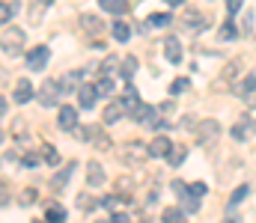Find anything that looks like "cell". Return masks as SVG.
Here are the masks:
<instances>
[{
	"label": "cell",
	"mask_w": 256,
	"mask_h": 223,
	"mask_svg": "<svg viewBox=\"0 0 256 223\" xmlns=\"http://www.w3.org/2000/svg\"><path fill=\"white\" fill-rule=\"evenodd\" d=\"M236 89H238V95H244V98H250V95L256 92V74H248V77H244V80H242V83H238Z\"/></svg>",
	"instance_id": "cell-21"
},
{
	"label": "cell",
	"mask_w": 256,
	"mask_h": 223,
	"mask_svg": "<svg viewBox=\"0 0 256 223\" xmlns=\"http://www.w3.org/2000/svg\"><path fill=\"white\" fill-rule=\"evenodd\" d=\"M114 92V80L110 77H98L96 80V95H110Z\"/></svg>",
	"instance_id": "cell-26"
},
{
	"label": "cell",
	"mask_w": 256,
	"mask_h": 223,
	"mask_svg": "<svg viewBox=\"0 0 256 223\" xmlns=\"http://www.w3.org/2000/svg\"><path fill=\"white\" fill-rule=\"evenodd\" d=\"M218 36H220L224 42H230V39H236V36H238V30H236V24H232V21H226V24L218 30Z\"/></svg>",
	"instance_id": "cell-28"
},
{
	"label": "cell",
	"mask_w": 256,
	"mask_h": 223,
	"mask_svg": "<svg viewBox=\"0 0 256 223\" xmlns=\"http://www.w3.org/2000/svg\"><path fill=\"white\" fill-rule=\"evenodd\" d=\"M185 146H176L173 143V149H170V155H167V161H170V167H182V161H185Z\"/></svg>",
	"instance_id": "cell-23"
},
{
	"label": "cell",
	"mask_w": 256,
	"mask_h": 223,
	"mask_svg": "<svg viewBox=\"0 0 256 223\" xmlns=\"http://www.w3.org/2000/svg\"><path fill=\"white\" fill-rule=\"evenodd\" d=\"M45 221L48 223H66V209L57 206V203H51V206L45 209Z\"/></svg>",
	"instance_id": "cell-18"
},
{
	"label": "cell",
	"mask_w": 256,
	"mask_h": 223,
	"mask_svg": "<svg viewBox=\"0 0 256 223\" xmlns=\"http://www.w3.org/2000/svg\"><path fill=\"white\" fill-rule=\"evenodd\" d=\"M191 86V80L188 77H179V80H173V86H170V95H179V92H185Z\"/></svg>",
	"instance_id": "cell-32"
},
{
	"label": "cell",
	"mask_w": 256,
	"mask_h": 223,
	"mask_svg": "<svg viewBox=\"0 0 256 223\" xmlns=\"http://www.w3.org/2000/svg\"><path fill=\"white\" fill-rule=\"evenodd\" d=\"M33 95H36V89H33V83H30L27 77H21V80L15 83V101H18V104H27V101H30Z\"/></svg>",
	"instance_id": "cell-9"
},
{
	"label": "cell",
	"mask_w": 256,
	"mask_h": 223,
	"mask_svg": "<svg viewBox=\"0 0 256 223\" xmlns=\"http://www.w3.org/2000/svg\"><path fill=\"white\" fill-rule=\"evenodd\" d=\"M242 3H244V0H226V12H230V15H236V12L242 9Z\"/></svg>",
	"instance_id": "cell-38"
},
{
	"label": "cell",
	"mask_w": 256,
	"mask_h": 223,
	"mask_svg": "<svg viewBox=\"0 0 256 223\" xmlns=\"http://www.w3.org/2000/svg\"><path fill=\"white\" fill-rule=\"evenodd\" d=\"M122 107H126V113H131V116H134V113L140 110V98H137V92H134L131 86H128L126 95H122Z\"/></svg>",
	"instance_id": "cell-17"
},
{
	"label": "cell",
	"mask_w": 256,
	"mask_h": 223,
	"mask_svg": "<svg viewBox=\"0 0 256 223\" xmlns=\"http://www.w3.org/2000/svg\"><path fill=\"white\" fill-rule=\"evenodd\" d=\"M230 223H232V221H230Z\"/></svg>",
	"instance_id": "cell-45"
},
{
	"label": "cell",
	"mask_w": 256,
	"mask_h": 223,
	"mask_svg": "<svg viewBox=\"0 0 256 223\" xmlns=\"http://www.w3.org/2000/svg\"><path fill=\"white\" fill-rule=\"evenodd\" d=\"M74 167H78L74 161H72V164H66L63 170H60V173H57V176L51 179V188H54V191H63L66 185H68V179H72V173H74Z\"/></svg>",
	"instance_id": "cell-13"
},
{
	"label": "cell",
	"mask_w": 256,
	"mask_h": 223,
	"mask_svg": "<svg viewBox=\"0 0 256 223\" xmlns=\"http://www.w3.org/2000/svg\"><path fill=\"white\" fill-rule=\"evenodd\" d=\"M78 101H80V107H92L96 104V86H80L78 89Z\"/></svg>",
	"instance_id": "cell-19"
},
{
	"label": "cell",
	"mask_w": 256,
	"mask_h": 223,
	"mask_svg": "<svg viewBox=\"0 0 256 223\" xmlns=\"http://www.w3.org/2000/svg\"><path fill=\"white\" fill-rule=\"evenodd\" d=\"M36 197H39V194H36L33 188H27V191L21 194V203H24V206H30V203H36Z\"/></svg>",
	"instance_id": "cell-36"
},
{
	"label": "cell",
	"mask_w": 256,
	"mask_h": 223,
	"mask_svg": "<svg viewBox=\"0 0 256 223\" xmlns=\"http://www.w3.org/2000/svg\"><path fill=\"white\" fill-rule=\"evenodd\" d=\"M80 30L86 33V36H98L102 39V33H104V21L98 18V15H80Z\"/></svg>",
	"instance_id": "cell-5"
},
{
	"label": "cell",
	"mask_w": 256,
	"mask_h": 223,
	"mask_svg": "<svg viewBox=\"0 0 256 223\" xmlns=\"http://www.w3.org/2000/svg\"><path fill=\"white\" fill-rule=\"evenodd\" d=\"M167 6H182V0H164Z\"/></svg>",
	"instance_id": "cell-42"
},
{
	"label": "cell",
	"mask_w": 256,
	"mask_h": 223,
	"mask_svg": "<svg viewBox=\"0 0 256 223\" xmlns=\"http://www.w3.org/2000/svg\"><path fill=\"white\" fill-rule=\"evenodd\" d=\"M164 57H167L170 63H179V60H182V45H179L176 36H170V39L164 42Z\"/></svg>",
	"instance_id": "cell-15"
},
{
	"label": "cell",
	"mask_w": 256,
	"mask_h": 223,
	"mask_svg": "<svg viewBox=\"0 0 256 223\" xmlns=\"http://www.w3.org/2000/svg\"><path fill=\"white\" fill-rule=\"evenodd\" d=\"M21 164H24V167H36V164H39V158H36V155H24V158H21Z\"/></svg>",
	"instance_id": "cell-39"
},
{
	"label": "cell",
	"mask_w": 256,
	"mask_h": 223,
	"mask_svg": "<svg viewBox=\"0 0 256 223\" xmlns=\"http://www.w3.org/2000/svg\"><path fill=\"white\" fill-rule=\"evenodd\" d=\"M149 24H152V27H167V24H173V21H170V15L158 12V15H149Z\"/></svg>",
	"instance_id": "cell-31"
},
{
	"label": "cell",
	"mask_w": 256,
	"mask_h": 223,
	"mask_svg": "<svg viewBox=\"0 0 256 223\" xmlns=\"http://www.w3.org/2000/svg\"><path fill=\"white\" fill-rule=\"evenodd\" d=\"M238 69H242V60H232V63L224 69V80H232V77L238 74Z\"/></svg>",
	"instance_id": "cell-34"
},
{
	"label": "cell",
	"mask_w": 256,
	"mask_h": 223,
	"mask_svg": "<svg viewBox=\"0 0 256 223\" xmlns=\"http://www.w3.org/2000/svg\"><path fill=\"white\" fill-rule=\"evenodd\" d=\"M48 6H51V0H36V3L30 6V12H27V18H30V24H42V18H45V12H48Z\"/></svg>",
	"instance_id": "cell-16"
},
{
	"label": "cell",
	"mask_w": 256,
	"mask_h": 223,
	"mask_svg": "<svg viewBox=\"0 0 256 223\" xmlns=\"http://www.w3.org/2000/svg\"><path fill=\"white\" fill-rule=\"evenodd\" d=\"M110 223H128V218H126V215H122V212H116V215L110 218Z\"/></svg>",
	"instance_id": "cell-40"
},
{
	"label": "cell",
	"mask_w": 256,
	"mask_h": 223,
	"mask_svg": "<svg viewBox=\"0 0 256 223\" xmlns=\"http://www.w3.org/2000/svg\"><path fill=\"white\" fill-rule=\"evenodd\" d=\"M170 149H173V143H170L167 137H155V140L149 143V158H167Z\"/></svg>",
	"instance_id": "cell-12"
},
{
	"label": "cell",
	"mask_w": 256,
	"mask_h": 223,
	"mask_svg": "<svg viewBox=\"0 0 256 223\" xmlns=\"http://www.w3.org/2000/svg\"><path fill=\"white\" fill-rule=\"evenodd\" d=\"M63 95V89H60V83L57 80H45L42 83V89H39V101L45 104V107H51V104H57V98Z\"/></svg>",
	"instance_id": "cell-4"
},
{
	"label": "cell",
	"mask_w": 256,
	"mask_h": 223,
	"mask_svg": "<svg viewBox=\"0 0 256 223\" xmlns=\"http://www.w3.org/2000/svg\"><path fill=\"white\" fill-rule=\"evenodd\" d=\"M110 30H114V39L116 42H128V36H131V27H128L126 21H114Z\"/></svg>",
	"instance_id": "cell-22"
},
{
	"label": "cell",
	"mask_w": 256,
	"mask_h": 223,
	"mask_svg": "<svg viewBox=\"0 0 256 223\" xmlns=\"http://www.w3.org/2000/svg\"><path fill=\"white\" fill-rule=\"evenodd\" d=\"M146 158H149V146H146V143H140V140H131V143H126V146H122V161H126V164H131V167L143 164Z\"/></svg>",
	"instance_id": "cell-2"
},
{
	"label": "cell",
	"mask_w": 256,
	"mask_h": 223,
	"mask_svg": "<svg viewBox=\"0 0 256 223\" xmlns=\"http://www.w3.org/2000/svg\"><path fill=\"white\" fill-rule=\"evenodd\" d=\"M3 113H6V98L0 95V116H3Z\"/></svg>",
	"instance_id": "cell-41"
},
{
	"label": "cell",
	"mask_w": 256,
	"mask_h": 223,
	"mask_svg": "<svg viewBox=\"0 0 256 223\" xmlns=\"http://www.w3.org/2000/svg\"><path fill=\"white\" fill-rule=\"evenodd\" d=\"M3 77H6V72H3V69H0V80H3Z\"/></svg>",
	"instance_id": "cell-43"
},
{
	"label": "cell",
	"mask_w": 256,
	"mask_h": 223,
	"mask_svg": "<svg viewBox=\"0 0 256 223\" xmlns=\"http://www.w3.org/2000/svg\"><path fill=\"white\" fill-rule=\"evenodd\" d=\"M57 125H60L63 131H74V128H78V110H74L72 104H66V107H60V116H57Z\"/></svg>",
	"instance_id": "cell-7"
},
{
	"label": "cell",
	"mask_w": 256,
	"mask_h": 223,
	"mask_svg": "<svg viewBox=\"0 0 256 223\" xmlns=\"http://www.w3.org/2000/svg\"><path fill=\"white\" fill-rule=\"evenodd\" d=\"M86 185H90V188H102V185H104V170H102L96 161L86 164Z\"/></svg>",
	"instance_id": "cell-11"
},
{
	"label": "cell",
	"mask_w": 256,
	"mask_h": 223,
	"mask_svg": "<svg viewBox=\"0 0 256 223\" xmlns=\"http://www.w3.org/2000/svg\"><path fill=\"white\" fill-rule=\"evenodd\" d=\"M48 60H51V48H33L30 54H27V69L30 72H42L45 66H48Z\"/></svg>",
	"instance_id": "cell-3"
},
{
	"label": "cell",
	"mask_w": 256,
	"mask_h": 223,
	"mask_svg": "<svg viewBox=\"0 0 256 223\" xmlns=\"http://www.w3.org/2000/svg\"><path fill=\"white\" fill-rule=\"evenodd\" d=\"M232 137H236V140H244V137H248V119H242V122L232 128Z\"/></svg>",
	"instance_id": "cell-35"
},
{
	"label": "cell",
	"mask_w": 256,
	"mask_h": 223,
	"mask_svg": "<svg viewBox=\"0 0 256 223\" xmlns=\"http://www.w3.org/2000/svg\"><path fill=\"white\" fill-rule=\"evenodd\" d=\"M120 69H122V72H120V74H122V77H131V74L137 72V60H134V57H126Z\"/></svg>",
	"instance_id": "cell-29"
},
{
	"label": "cell",
	"mask_w": 256,
	"mask_h": 223,
	"mask_svg": "<svg viewBox=\"0 0 256 223\" xmlns=\"http://www.w3.org/2000/svg\"><path fill=\"white\" fill-rule=\"evenodd\" d=\"M86 143L96 149H110V140H108V134L104 131H98V128H86Z\"/></svg>",
	"instance_id": "cell-14"
},
{
	"label": "cell",
	"mask_w": 256,
	"mask_h": 223,
	"mask_svg": "<svg viewBox=\"0 0 256 223\" xmlns=\"http://www.w3.org/2000/svg\"><path fill=\"white\" fill-rule=\"evenodd\" d=\"M248 191H250L248 185H242V188H236V194L230 197V209H236V206H238V203H242V200L248 197Z\"/></svg>",
	"instance_id": "cell-30"
},
{
	"label": "cell",
	"mask_w": 256,
	"mask_h": 223,
	"mask_svg": "<svg viewBox=\"0 0 256 223\" xmlns=\"http://www.w3.org/2000/svg\"><path fill=\"white\" fill-rule=\"evenodd\" d=\"M161 221H164V223H188V221H185V212H179V209H167Z\"/></svg>",
	"instance_id": "cell-27"
},
{
	"label": "cell",
	"mask_w": 256,
	"mask_h": 223,
	"mask_svg": "<svg viewBox=\"0 0 256 223\" xmlns=\"http://www.w3.org/2000/svg\"><path fill=\"white\" fill-rule=\"evenodd\" d=\"M120 66H122V63H120V57H108V60L102 63V74H104V77H110V74H116Z\"/></svg>",
	"instance_id": "cell-25"
},
{
	"label": "cell",
	"mask_w": 256,
	"mask_h": 223,
	"mask_svg": "<svg viewBox=\"0 0 256 223\" xmlns=\"http://www.w3.org/2000/svg\"><path fill=\"white\" fill-rule=\"evenodd\" d=\"M0 48H6L9 57L21 54V48H24V30L21 27H6L3 36H0Z\"/></svg>",
	"instance_id": "cell-1"
},
{
	"label": "cell",
	"mask_w": 256,
	"mask_h": 223,
	"mask_svg": "<svg viewBox=\"0 0 256 223\" xmlns=\"http://www.w3.org/2000/svg\"><path fill=\"white\" fill-rule=\"evenodd\" d=\"M0 143H3V131H0Z\"/></svg>",
	"instance_id": "cell-44"
},
{
	"label": "cell",
	"mask_w": 256,
	"mask_h": 223,
	"mask_svg": "<svg viewBox=\"0 0 256 223\" xmlns=\"http://www.w3.org/2000/svg\"><path fill=\"white\" fill-rule=\"evenodd\" d=\"M122 113H126L122 101H110V104L104 107V113H102V122H104V125H114V122H120Z\"/></svg>",
	"instance_id": "cell-10"
},
{
	"label": "cell",
	"mask_w": 256,
	"mask_h": 223,
	"mask_svg": "<svg viewBox=\"0 0 256 223\" xmlns=\"http://www.w3.org/2000/svg\"><path fill=\"white\" fill-rule=\"evenodd\" d=\"M98 6H102L104 12H114V15H122V12L128 9L126 0H98Z\"/></svg>",
	"instance_id": "cell-20"
},
{
	"label": "cell",
	"mask_w": 256,
	"mask_h": 223,
	"mask_svg": "<svg viewBox=\"0 0 256 223\" xmlns=\"http://www.w3.org/2000/svg\"><path fill=\"white\" fill-rule=\"evenodd\" d=\"M18 12V3H0V27L9 24V18Z\"/></svg>",
	"instance_id": "cell-24"
},
{
	"label": "cell",
	"mask_w": 256,
	"mask_h": 223,
	"mask_svg": "<svg viewBox=\"0 0 256 223\" xmlns=\"http://www.w3.org/2000/svg\"><path fill=\"white\" fill-rule=\"evenodd\" d=\"M188 191H191L194 197H202V194H206V185H202V182H194V185H188Z\"/></svg>",
	"instance_id": "cell-37"
},
{
	"label": "cell",
	"mask_w": 256,
	"mask_h": 223,
	"mask_svg": "<svg viewBox=\"0 0 256 223\" xmlns=\"http://www.w3.org/2000/svg\"><path fill=\"white\" fill-rule=\"evenodd\" d=\"M42 161H45V164H57V161H60L57 149H54V146H45V149H42Z\"/></svg>",
	"instance_id": "cell-33"
},
{
	"label": "cell",
	"mask_w": 256,
	"mask_h": 223,
	"mask_svg": "<svg viewBox=\"0 0 256 223\" xmlns=\"http://www.w3.org/2000/svg\"><path fill=\"white\" fill-rule=\"evenodd\" d=\"M220 134V125H218V119H202L200 125H196V137L202 140V143H208L212 137H218Z\"/></svg>",
	"instance_id": "cell-8"
},
{
	"label": "cell",
	"mask_w": 256,
	"mask_h": 223,
	"mask_svg": "<svg viewBox=\"0 0 256 223\" xmlns=\"http://www.w3.org/2000/svg\"><path fill=\"white\" fill-rule=\"evenodd\" d=\"M182 27L191 30V33L206 30V15H202V12H194V9H185V15H182Z\"/></svg>",
	"instance_id": "cell-6"
}]
</instances>
